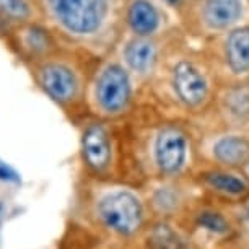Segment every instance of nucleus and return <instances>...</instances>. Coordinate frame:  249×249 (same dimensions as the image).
Masks as SVG:
<instances>
[{
	"instance_id": "f257e3e1",
	"label": "nucleus",
	"mask_w": 249,
	"mask_h": 249,
	"mask_svg": "<svg viewBox=\"0 0 249 249\" xmlns=\"http://www.w3.org/2000/svg\"><path fill=\"white\" fill-rule=\"evenodd\" d=\"M53 20L72 36L85 37L100 30L109 0H44Z\"/></svg>"
},
{
	"instance_id": "f03ea898",
	"label": "nucleus",
	"mask_w": 249,
	"mask_h": 249,
	"mask_svg": "<svg viewBox=\"0 0 249 249\" xmlns=\"http://www.w3.org/2000/svg\"><path fill=\"white\" fill-rule=\"evenodd\" d=\"M98 212L106 227L119 234H132L142 223V204L130 192H114L100 202Z\"/></svg>"
},
{
	"instance_id": "7ed1b4c3",
	"label": "nucleus",
	"mask_w": 249,
	"mask_h": 249,
	"mask_svg": "<svg viewBox=\"0 0 249 249\" xmlns=\"http://www.w3.org/2000/svg\"><path fill=\"white\" fill-rule=\"evenodd\" d=\"M36 80L46 95L54 101L65 105L78 96L80 82L70 65L60 60L46 59L36 67Z\"/></svg>"
},
{
	"instance_id": "20e7f679",
	"label": "nucleus",
	"mask_w": 249,
	"mask_h": 249,
	"mask_svg": "<svg viewBox=\"0 0 249 249\" xmlns=\"http://www.w3.org/2000/svg\"><path fill=\"white\" fill-rule=\"evenodd\" d=\"M95 98L103 111L121 112L130 100V80L121 65L111 64L100 73L95 87Z\"/></svg>"
},
{
	"instance_id": "39448f33",
	"label": "nucleus",
	"mask_w": 249,
	"mask_h": 249,
	"mask_svg": "<svg viewBox=\"0 0 249 249\" xmlns=\"http://www.w3.org/2000/svg\"><path fill=\"white\" fill-rule=\"evenodd\" d=\"M187 157L186 135L178 129L168 127L160 132L155 143V160L166 175H175L184 166Z\"/></svg>"
},
{
	"instance_id": "423d86ee",
	"label": "nucleus",
	"mask_w": 249,
	"mask_h": 249,
	"mask_svg": "<svg viewBox=\"0 0 249 249\" xmlns=\"http://www.w3.org/2000/svg\"><path fill=\"white\" fill-rule=\"evenodd\" d=\"M173 85L182 103L187 106H197L207 95L205 77L191 62L182 60L173 70Z\"/></svg>"
},
{
	"instance_id": "0eeeda50",
	"label": "nucleus",
	"mask_w": 249,
	"mask_h": 249,
	"mask_svg": "<svg viewBox=\"0 0 249 249\" xmlns=\"http://www.w3.org/2000/svg\"><path fill=\"white\" fill-rule=\"evenodd\" d=\"M83 157L93 170L100 171L107 166L111 158V145L106 130L101 125H91L83 134Z\"/></svg>"
},
{
	"instance_id": "6e6552de",
	"label": "nucleus",
	"mask_w": 249,
	"mask_h": 249,
	"mask_svg": "<svg viewBox=\"0 0 249 249\" xmlns=\"http://www.w3.org/2000/svg\"><path fill=\"white\" fill-rule=\"evenodd\" d=\"M127 20L130 28L139 36H147L157 30L160 25V15L148 0H135L130 5Z\"/></svg>"
},
{
	"instance_id": "1a4fd4ad",
	"label": "nucleus",
	"mask_w": 249,
	"mask_h": 249,
	"mask_svg": "<svg viewBox=\"0 0 249 249\" xmlns=\"http://www.w3.org/2000/svg\"><path fill=\"white\" fill-rule=\"evenodd\" d=\"M241 13L239 0H209L205 5V20L215 28H223L236 21Z\"/></svg>"
},
{
	"instance_id": "9d476101",
	"label": "nucleus",
	"mask_w": 249,
	"mask_h": 249,
	"mask_svg": "<svg viewBox=\"0 0 249 249\" xmlns=\"http://www.w3.org/2000/svg\"><path fill=\"white\" fill-rule=\"evenodd\" d=\"M228 62L234 72L249 69V28H241L231 33L227 46Z\"/></svg>"
},
{
	"instance_id": "9b49d317",
	"label": "nucleus",
	"mask_w": 249,
	"mask_h": 249,
	"mask_svg": "<svg viewBox=\"0 0 249 249\" xmlns=\"http://www.w3.org/2000/svg\"><path fill=\"white\" fill-rule=\"evenodd\" d=\"M125 60L130 65V69H134L135 72H147V70L152 67L155 62V55H157V51H155L153 43H150L148 39H134L130 41L125 48Z\"/></svg>"
},
{
	"instance_id": "f8f14e48",
	"label": "nucleus",
	"mask_w": 249,
	"mask_h": 249,
	"mask_svg": "<svg viewBox=\"0 0 249 249\" xmlns=\"http://www.w3.org/2000/svg\"><path fill=\"white\" fill-rule=\"evenodd\" d=\"M213 153L222 163L234 166V164H241L248 158L249 145L241 137H225L215 143Z\"/></svg>"
},
{
	"instance_id": "ddd939ff",
	"label": "nucleus",
	"mask_w": 249,
	"mask_h": 249,
	"mask_svg": "<svg viewBox=\"0 0 249 249\" xmlns=\"http://www.w3.org/2000/svg\"><path fill=\"white\" fill-rule=\"evenodd\" d=\"M205 179L217 191L225 192V194H231V196L243 194L248 187L246 182H244L241 178L228 175V173H209V175L205 176Z\"/></svg>"
},
{
	"instance_id": "4468645a",
	"label": "nucleus",
	"mask_w": 249,
	"mask_h": 249,
	"mask_svg": "<svg viewBox=\"0 0 249 249\" xmlns=\"http://www.w3.org/2000/svg\"><path fill=\"white\" fill-rule=\"evenodd\" d=\"M23 48L26 51H30L31 54L39 55V54H46L53 46V39H51L49 35H46V31H43L41 28H30L26 31L25 37H23Z\"/></svg>"
},
{
	"instance_id": "2eb2a0df",
	"label": "nucleus",
	"mask_w": 249,
	"mask_h": 249,
	"mask_svg": "<svg viewBox=\"0 0 249 249\" xmlns=\"http://www.w3.org/2000/svg\"><path fill=\"white\" fill-rule=\"evenodd\" d=\"M197 223L200 225L202 228L209 230L212 233H217V234H223L228 231V223L220 213H215V212H202L197 218Z\"/></svg>"
},
{
	"instance_id": "dca6fc26",
	"label": "nucleus",
	"mask_w": 249,
	"mask_h": 249,
	"mask_svg": "<svg viewBox=\"0 0 249 249\" xmlns=\"http://www.w3.org/2000/svg\"><path fill=\"white\" fill-rule=\"evenodd\" d=\"M0 10L13 18H23L28 13V7L23 0H0Z\"/></svg>"
},
{
	"instance_id": "f3484780",
	"label": "nucleus",
	"mask_w": 249,
	"mask_h": 249,
	"mask_svg": "<svg viewBox=\"0 0 249 249\" xmlns=\"http://www.w3.org/2000/svg\"><path fill=\"white\" fill-rule=\"evenodd\" d=\"M168 3H173V5H176V3H179V0H166Z\"/></svg>"
},
{
	"instance_id": "a211bd4d",
	"label": "nucleus",
	"mask_w": 249,
	"mask_h": 249,
	"mask_svg": "<svg viewBox=\"0 0 249 249\" xmlns=\"http://www.w3.org/2000/svg\"><path fill=\"white\" fill-rule=\"evenodd\" d=\"M248 217H249V209H248Z\"/></svg>"
}]
</instances>
